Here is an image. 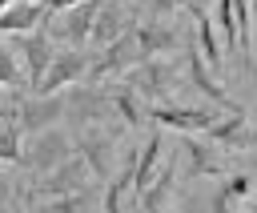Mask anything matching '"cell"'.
I'll return each instance as SVG.
<instances>
[{
	"label": "cell",
	"instance_id": "cell-1",
	"mask_svg": "<svg viewBox=\"0 0 257 213\" xmlns=\"http://www.w3.org/2000/svg\"><path fill=\"white\" fill-rule=\"evenodd\" d=\"M76 153V141L68 129L60 125H48V129H36V133H24V145H20V169H28L32 177L56 169L64 157Z\"/></svg>",
	"mask_w": 257,
	"mask_h": 213
},
{
	"label": "cell",
	"instance_id": "cell-2",
	"mask_svg": "<svg viewBox=\"0 0 257 213\" xmlns=\"http://www.w3.org/2000/svg\"><path fill=\"white\" fill-rule=\"evenodd\" d=\"M12 121L20 125V133H36V129L60 125V121H64V92L12 88Z\"/></svg>",
	"mask_w": 257,
	"mask_h": 213
},
{
	"label": "cell",
	"instance_id": "cell-3",
	"mask_svg": "<svg viewBox=\"0 0 257 213\" xmlns=\"http://www.w3.org/2000/svg\"><path fill=\"white\" fill-rule=\"evenodd\" d=\"M8 44H12V52H16V60H20V72H24V88L32 92L36 84H40V76H44V68L52 64V56H56V40L48 36V28L40 24V28H32V32H16V36H8Z\"/></svg>",
	"mask_w": 257,
	"mask_h": 213
},
{
	"label": "cell",
	"instance_id": "cell-4",
	"mask_svg": "<svg viewBox=\"0 0 257 213\" xmlns=\"http://www.w3.org/2000/svg\"><path fill=\"white\" fill-rule=\"evenodd\" d=\"M88 185H96V173H92V165L80 157V153H72V157H64L56 169H48V173H40V181L32 185L36 193H32V201L40 205L44 197H60V193H80V189H88Z\"/></svg>",
	"mask_w": 257,
	"mask_h": 213
},
{
	"label": "cell",
	"instance_id": "cell-5",
	"mask_svg": "<svg viewBox=\"0 0 257 213\" xmlns=\"http://www.w3.org/2000/svg\"><path fill=\"white\" fill-rule=\"evenodd\" d=\"M88 64H92L88 48H56L52 64L44 68V76L32 92H64L68 84H80L88 76Z\"/></svg>",
	"mask_w": 257,
	"mask_h": 213
},
{
	"label": "cell",
	"instance_id": "cell-6",
	"mask_svg": "<svg viewBox=\"0 0 257 213\" xmlns=\"http://www.w3.org/2000/svg\"><path fill=\"white\" fill-rule=\"evenodd\" d=\"M72 141H76V153L92 165V173H96V181H104L108 173H112V153H116V137L100 125V121H92V125H76V133H72Z\"/></svg>",
	"mask_w": 257,
	"mask_h": 213
},
{
	"label": "cell",
	"instance_id": "cell-7",
	"mask_svg": "<svg viewBox=\"0 0 257 213\" xmlns=\"http://www.w3.org/2000/svg\"><path fill=\"white\" fill-rule=\"evenodd\" d=\"M133 28V12L120 4V0H96V16H92V32H88V44L104 48L112 44L120 32Z\"/></svg>",
	"mask_w": 257,
	"mask_h": 213
},
{
	"label": "cell",
	"instance_id": "cell-8",
	"mask_svg": "<svg viewBox=\"0 0 257 213\" xmlns=\"http://www.w3.org/2000/svg\"><path fill=\"white\" fill-rule=\"evenodd\" d=\"M149 121H157L161 129H177V133H205L217 113L213 109H181V104H153Z\"/></svg>",
	"mask_w": 257,
	"mask_h": 213
},
{
	"label": "cell",
	"instance_id": "cell-9",
	"mask_svg": "<svg viewBox=\"0 0 257 213\" xmlns=\"http://www.w3.org/2000/svg\"><path fill=\"white\" fill-rule=\"evenodd\" d=\"M48 4L44 0H12L0 8V36H16V32H32L48 20Z\"/></svg>",
	"mask_w": 257,
	"mask_h": 213
},
{
	"label": "cell",
	"instance_id": "cell-10",
	"mask_svg": "<svg viewBox=\"0 0 257 213\" xmlns=\"http://www.w3.org/2000/svg\"><path fill=\"white\" fill-rule=\"evenodd\" d=\"M185 153H189V177H209V173H225V157L221 149L201 137V133H185Z\"/></svg>",
	"mask_w": 257,
	"mask_h": 213
},
{
	"label": "cell",
	"instance_id": "cell-11",
	"mask_svg": "<svg viewBox=\"0 0 257 213\" xmlns=\"http://www.w3.org/2000/svg\"><path fill=\"white\" fill-rule=\"evenodd\" d=\"M173 185H177V157H169L165 169L149 177V185L133 197V205H141V209H165L169 197H173Z\"/></svg>",
	"mask_w": 257,
	"mask_h": 213
},
{
	"label": "cell",
	"instance_id": "cell-12",
	"mask_svg": "<svg viewBox=\"0 0 257 213\" xmlns=\"http://www.w3.org/2000/svg\"><path fill=\"white\" fill-rule=\"evenodd\" d=\"M161 149H165V141H161V133L153 129V133H149V141L141 145V157L133 161V193H141V189L149 185V177L157 173V161H161Z\"/></svg>",
	"mask_w": 257,
	"mask_h": 213
},
{
	"label": "cell",
	"instance_id": "cell-13",
	"mask_svg": "<svg viewBox=\"0 0 257 213\" xmlns=\"http://www.w3.org/2000/svg\"><path fill=\"white\" fill-rule=\"evenodd\" d=\"M197 52L205 56L209 68H221V60H225V44L213 28V16H205V12H197Z\"/></svg>",
	"mask_w": 257,
	"mask_h": 213
},
{
	"label": "cell",
	"instance_id": "cell-14",
	"mask_svg": "<svg viewBox=\"0 0 257 213\" xmlns=\"http://www.w3.org/2000/svg\"><path fill=\"white\" fill-rule=\"evenodd\" d=\"M253 189H257V181H253L249 173H233V177H225V181L217 185V193H213V209H225V205H233V201H245Z\"/></svg>",
	"mask_w": 257,
	"mask_h": 213
},
{
	"label": "cell",
	"instance_id": "cell-15",
	"mask_svg": "<svg viewBox=\"0 0 257 213\" xmlns=\"http://www.w3.org/2000/svg\"><path fill=\"white\" fill-rule=\"evenodd\" d=\"M20 145H24L20 125L0 117V161H4V165H20Z\"/></svg>",
	"mask_w": 257,
	"mask_h": 213
},
{
	"label": "cell",
	"instance_id": "cell-16",
	"mask_svg": "<svg viewBox=\"0 0 257 213\" xmlns=\"http://www.w3.org/2000/svg\"><path fill=\"white\" fill-rule=\"evenodd\" d=\"M0 88H24V72H20V60L12 52V44L0 36Z\"/></svg>",
	"mask_w": 257,
	"mask_h": 213
},
{
	"label": "cell",
	"instance_id": "cell-17",
	"mask_svg": "<svg viewBox=\"0 0 257 213\" xmlns=\"http://www.w3.org/2000/svg\"><path fill=\"white\" fill-rule=\"evenodd\" d=\"M12 201H16V181H12V173L0 161V205H12Z\"/></svg>",
	"mask_w": 257,
	"mask_h": 213
},
{
	"label": "cell",
	"instance_id": "cell-18",
	"mask_svg": "<svg viewBox=\"0 0 257 213\" xmlns=\"http://www.w3.org/2000/svg\"><path fill=\"white\" fill-rule=\"evenodd\" d=\"M177 4H181V0H149V8H153V16H161V20H169V16L177 12Z\"/></svg>",
	"mask_w": 257,
	"mask_h": 213
},
{
	"label": "cell",
	"instance_id": "cell-19",
	"mask_svg": "<svg viewBox=\"0 0 257 213\" xmlns=\"http://www.w3.org/2000/svg\"><path fill=\"white\" fill-rule=\"evenodd\" d=\"M48 4V12H64V8H72V4H80V0H44Z\"/></svg>",
	"mask_w": 257,
	"mask_h": 213
},
{
	"label": "cell",
	"instance_id": "cell-20",
	"mask_svg": "<svg viewBox=\"0 0 257 213\" xmlns=\"http://www.w3.org/2000/svg\"><path fill=\"white\" fill-rule=\"evenodd\" d=\"M4 4H12V0H0V8H4Z\"/></svg>",
	"mask_w": 257,
	"mask_h": 213
}]
</instances>
